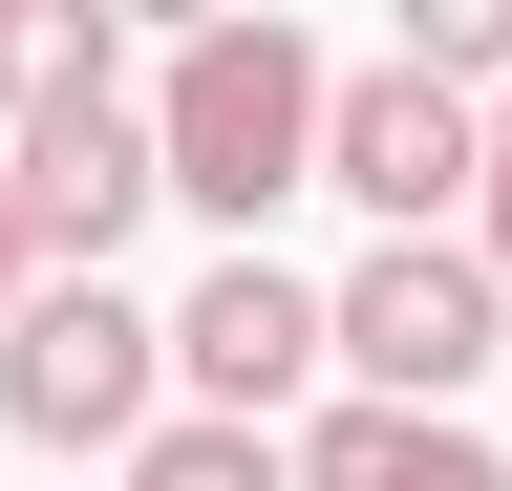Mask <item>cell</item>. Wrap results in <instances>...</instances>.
<instances>
[{"mask_svg":"<svg viewBox=\"0 0 512 491\" xmlns=\"http://www.w3.org/2000/svg\"><path fill=\"white\" fill-rule=\"evenodd\" d=\"M320 107H342V65H320L278 0H256V22H192L171 65H150V171H171V193L256 257V214L320 193Z\"/></svg>","mask_w":512,"mask_h":491,"instance_id":"6da1fadb","label":"cell"},{"mask_svg":"<svg viewBox=\"0 0 512 491\" xmlns=\"http://www.w3.org/2000/svg\"><path fill=\"white\" fill-rule=\"evenodd\" d=\"M320 342H342V406H427V427H470L491 342H512V278L470 257V235H384V257L320 299Z\"/></svg>","mask_w":512,"mask_h":491,"instance_id":"7a4b0ae2","label":"cell"},{"mask_svg":"<svg viewBox=\"0 0 512 491\" xmlns=\"http://www.w3.org/2000/svg\"><path fill=\"white\" fill-rule=\"evenodd\" d=\"M150 385H171V321L128 278H43L22 321H0V406H22L43 449H150Z\"/></svg>","mask_w":512,"mask_h":491,"instance_id":"3957f363","label":"cell"},{"mask_svg":"<svg viewBox=\"0 0 512 491\" xmlns=\"http://www.w3.org/2000/svg\"><path fill=\"white\" fill-rule=\"evenodd\" d=\"M320 193H363L384 235H448L491 193V107H448L427 65H342V107H320Z\"/></svg>","mask_w":512,"mask_h":491,"instance_id":"277c9868","label":"cell"},{"mask_svg":"<svg viewBox=\"0 0 512 491\" xmlns=\"http://www.w3.org/2000/svg\"><path fill=\"white\" fill-rule=\"evenodd\" d=\"M320 363H342V342H320V278H278V257H214V278L171 299V385H192V427H278Z\"/></svg>","mask_w":512,"mask_h":491,"instance_id":"5b68a950","label":"cell"},{"mask_svg":"<svg viewBox=\"0 0 512 491\" xmlns=\"http://www.w3.org/2000/svg\"><path fill=\"white\" fill-rule=\"evenodd\" d=\"M0 193H22V257H43V278H107V257H128V214L171 193V171H150V107L22 129V150H0Z\"/></svg>","mask_w":512,"mask_h":491,"instance_id":"8992f818","label":"cell"},{"mask_svg":"<svg viewBox=\"0 0 512 491\" xmlns=\"http://www.w3.org/2000/svg\"><path fill=\"white\" fill-rule=\"evenodd\" d=\"M278 449H299V491H512L491 427H427V406H320Z\"/></svg>","mask_w":512,"mask_h":491,"instance_id":"52a82bcc","label":"cell"},{"mask_svg":"<svg viewBox=\"0 0 512 491\" xmlns=\"http://www.w3.org/2000/svg\"><path fill=\"white\" fill-rule=\"evenodd\" d=\"M86 107H128V22L107 0H0V150L86 129Z\"/></svg>","mask_w":512,"mask_h":491,"instance_id":"ba28073f","label":"cell"},{"mask_svg":"<svg viewBox=\"0 0 512 491\" xmlns=\"http://www.w3.org/2000/svg\"><path fill=\"white\" fill-rule=\"evenodd\" d=\"M128 491H299V449H278V427H150V449H128Z\"/></svg>","mask_w":512,"mask_h":491,"instance_id":"9c48e42d","label":"cell"},{"mask_svg":"<svg viewBox=\"0 0 512 491\" xmlns=\"http://www.w3.org/2000/svg\"><path fill=\"white\" fill-rule=\"evenodd\" d=\"M406 65H427L448 107H512V0H427V22H406Z\"/></svg>","mask_w":512,"mask_h":491,"instance_id":"30bf717a","label":"cell"},{"mask_svg":"<svg viewBox=\"0 0 512 491\" xmlns=\"http://www.w3.org/2000/svg\"><path fill=\"white\" fill-rule=\"evenodd\" d=\"M470 257H491V278H512V150H491V193H470Z\"/></svg>","mask_w":512,"mask_h":491,"instance_id":"8fae6325","label":"cell"},{"mask_svg":"<svg viewBox=\"0 0 512 491\" xmlns=\"http://www.w3.org/2000/svg\"><path fill=\"white\" fill-rule=\"evenodd\" d=\"M22 299H43V257H22V193H0V321H22Z\"/></svg>","mask_w":512,"mask_h":491,"instance_id":"7c38bea8","label":"cell"},{"mask_svg":"<svg viewBox=\"0 0 512 491\" xmlns=\"http://www.w3.org/2000/svg\"><path fill=\"white\" fill-rule=\"evenodd\" d=\"M491 150H512V107H491Z\"/></svg>","mask_w":512,"mask_h":491,"instance_id":"4fadbf2b","label":"cell"}]
</instances>
